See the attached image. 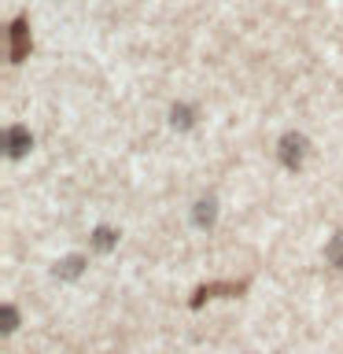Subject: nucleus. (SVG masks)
Returning <instances> with one entry per match:
<instances>
[{"instance_id":"obj_7","label":"nucleus","mask_w":343,"mask_h":354,"mask_svg":"<svg viewBox=\"0 0 343 354\" xmlns=\"http://www.w3.org/2000/svg\"><path fill=\"white\" fill-rule=\"evenodd\" d=\"M328 262H332V266H343V232L328 243Z\"/></svg>"},{"instance_id":"obj_4","label":"nucleus","mask_w":343,"mask_h":354,"mask_svg":"<svg viewBox=\"0 0 343 354\" xmlns=\"http://www.w3.org/2000/svg\"><path fill=\"white\" fill-rule=\"evenodd\" d=\"M4 140H8V155H22V151L30 148V133H26V129H19V126H15V129H8V137H4Z\"/></svg>"},{"instance_id":"obj_6","label":"nucleus","mask_w":343,"mask_h":354,"mask_svg":"<svg viewBox=\"0 0 343 354\" xmlns=\"http://www.w3.org/2000/svg\"><path fill=\"white\" fill-rule=\"evenodd\" d=\"M214 199H203V203L196 207V225H210V221H214Z\"/></svg>"},{"instance_id":"obj_9","label":"nucleus","mask_w":343,"mask_h":354,"mask_svg":"<svg viewBox=\"0 0 343 354\" xmlns=\"http://www.w3.org/2000/svg\"><path fill=\"white\" fill-rule=\"evenodd\" d=\"M19 325V314H15V306H4V332H11Z\"/></svg>"},{"instance_id":"obj_2","label":"nucleus","mask_w":343,"mask_h":354,"mask_svg":"<svg viewBox=\"0 0 343 354\" xmlns=\"http://www.w3.org/2000/svg\"><path fill=\"white\" fill-rule=\"evenodd\" d=\"M26 48H30V30H26V19H19L15 26H11V59H22L26 55Z\"/></svg>"},{"instance_id":"obj_5","label":"nucleus","mask_w":343,"mask_h":354,"mask_svg":"<svg viewBox=\"0 0 343 354\" xmlns=\"http://www.w3.org/2000/svg\"><path fill=\"white\" fill-rule=\"evenodd\" d=\"M82 270H85V259H82V254H71V259H63L59 266H55V273L66 277V281H71V277H77Z\"/></svg>"},{"instance_id":"obj_3","label":"nucleus","mask_w":343,"mask_h":354,"mask_svg":"<svg viewBox=\"0 0 343 354\" xmlns=\"http://www.w3.org/2000/svg\"><path fill=\"white\" fill-rule=\"evenodd\" d=\"M243 292V284H210V288H199V292L192 295V306H203L207 299H214V295H237Z\"/></svg>"},{"instance_id":"obj_10","label":"nucleus","mask_w":343,"mask_h":354,"mask_svg":"<svg viewBox=\"0 0 343 354\" xmlns=\"http://www.w3.org/2000/svg\"><path fill=\"white\" fill-rule=\"evenodd\" d=\"M174 122H177V126H188V122H192V111H188V107H174Z\"/></svg>"},{"instance_id":"obj_1","label":"nucleus","mask_w":343,"mask_h":354,"mask_svg":"<svg viewBox=\"0 0 343 354\" xmlns=\"http://www.w3.org/2000/svg\"><path fill=\"white\" fill-rule=\"evenodd\" d=\"M303 155H306V140L299 137V133H292V137L281 140V162L284 166H299V162H303Z\"/></svg>"},{"instance_id":"obj_8","label":"nucleus","mask_w":343,"mask_h":354,"mask_svg":"<svg viewBox=\"0 0 343 354\" xmlns=\"http://www.w3.org/2000/svg\"><path fill=\"white\" fill-rule=\"evenodd\" d=\"M111 243H115V232H111V229H96V248L107 251Z\"/></svg>"}]
</instances>
